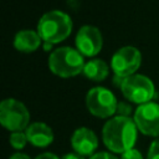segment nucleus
I'll return each mask as SVG.
<instances>
[{"mask_svg": "<svg viewBox=\"0 0 159 159\" xmlns=\"http://www.w3.org/2000/svg\"><path fill=\"white\" fill-rule=\"evenodd\" d=\"M138 128L130 117L116 116L108 119L102 129V139L112 153H124L134 148Z\"/></svg>", "mask_w": 159, "mask_h": 159, "instance_id": "1", "label": "nucleus"}, {"mask_svg": "<svg viewBox=\"0 0 159 159\" xmlns=\"http://www.w3.org/2000/svg\"><path fill=\"white\" fill-rule=\"evenodd\" d=\"M72 31L71 17L60 10H52L42 15L37 24V32L43 42L58 43L66 40Z\"/></svg>", "mask_w": 159, "mask_h": 159, "instance_id": "2", "label": "nucleus"}, {"mask_svg": "<svg viewBox=\"0 0 159 159\" xmlns=\"http://www.w3.org/2000/svg\"><path fill=\"white\" fill-rule=\"evenodd\" d=\"M86 62L83 55L77 50L68 46L53 50L48 56L50 71L62 78H70L83 72Z\"/></svg>", "mask_w": 159, "mask_h": 159, "instance_id": "3", "label": "nucleus"}, {"mask_svg": "<svg viewBox=\"0 0 159 159\" xmlns=\"http://www.w3.org/2000/svg\"><path fill=\"white\" fill-rule=\"evenodd\" d=\"M0 123L10 132L25 130L30 124V112L22 102L6 98L0 103Z\"/></svg>", "mask_w": 159, "mask_h": 159, "instance_id": "4", "label": "nucleus"}, {"mask_svg": "<svg viewBox=\"0 0 159 159\" xmlns=\"http://www.w3.org/2000/svg\"><path fill=\"white\" fill-rule=\"evenodd\" d=\"M120 91L125 99L135 104L152 102L155 96V86L153 81L144 75H130L124 78Z\"/></svg>", "mask_w": 159, "mask_h": 159, "instance_id": "5", "label": "nucleus"}, {"mask_svg": "<svg viewBox=\"0 0 159 159\" xmlns=\"http://www.w3.org/2000/svg\"><path fill=\"white\" fill-rule=\"evenodd\" d=\"M118 101L112 91L106 87H93L86 94V107L98 118H109L116 114Z\"/></svg>", "mask_w": 159, "mask_h": 159, "instance_id": "6", "label": "nucleus"}, {"mask_svg": "<svg viewBox=\"0 0 159 159\" xmlns=\"http://www.w3.org/2000/svg\"><path fill=\"white\" fill-rule=\"evenodd\" d=\"M142 65V53L134 46H123L114 52L111 60V68L114 75L128 77L134 75Z\"/></svg>", "mask_w": 159, "mask_h": 159, "instance_id": "7", "label": "nucleus"}, {"mask_svg": "<svg viewBox=\"0 0 159 159\" xmlns=\"http://www.w3.org/2000/svg\"><path fill=\"white\" fill-rule=\"evenodd\" d=\"M133 119L140 133L149 137H159V103L152 101L139 104L134 111Z\"/></svg>", "mask_w": 159, "mask_h": 159, "instance_id": "8", "label": "nucleus"}, {"mask_svg": "<svg viewBox=\"0 0 159 159\" xmlns=\"http://www.w3.org/2000/svg\"><path fill=\"white\" fill-rule=\"evenodd\" d=\"M76 48L87 57H93L99 53L103 46V39L101 31L92 26L84 25L82 26L76 35Z\"/></svg>", "mask_w": 159, "mask_h": 159, "instance_id": "9", "label": "nucleus"}, {"mask_svg": "<svg viewBox=\"0 0 159 159\" xmlns=\"http://www.w3.org/2000/svg\"><path fill=\"white\" fill-rule=\"evenodd\" d=\"M71 145L76 153L83 157L93 155L98 148V138L92 129L87 127H80L71 137Z\"/></svg>", "mask_w": 159, "mask_h": 159, "instance_id": "10", "label": "nucleus"}, {"mask_svg": "<svg viewBox=\"0 0 159 159\" xmlns=\"http://www.w3.org/2000/svg\"><path fill=\"white\" fill-rule=\"evenodd\" d=\"M27 140L39 148H46L53 142V132L50 125L43 122H34L30 123L29 127L25 129Z\"/></svg>", "mask_w": 159, "mask_h": 159, "instance_id": "11", "label": "nucleus"}, {"mask_svg": "<svg viewBox=\"0 0 159 159\" xmlns=\"http://www.w3.org/2000/svg\"><path fill=\"white\" fill-rule=\"evenodd\" d=\"M42 39L40 37L37 31L32 30H21L15 35L14 46L17 51L30 53L36 51L41 45Z\"/></svg>", "mask_w": 159, "mask_h": 159, "instance_id": "12", "label": "nucleus"}, {"mask_svg": "<svg viewBox=\"0 0 159 159\" xmlns=\"http://www.w3.org/2000/svg\"><path fill=\"white\" fill-rule=\"evenodd\" d=\"M82 73L93 82H102L109 75V66L101 58H92L86 62Z\"/></svg>", "mask_w": 159, "mask_h": 159, "instance_id": "13", "label": "nucleus"}, {"mask_svg": "<svg viewBox=\"0 0 159 159\" xmlns=\"http://www.w3.org/2000/svg\"><path fill=\"white\" fill-rule=\"evenodd\" d=\"M27 137H26V133L24 130L21 132H11L10 137H9V143L10 145L16 149V150H21L25 148L26 143H27Z\"/></svg>", "mask_w": 159, "mask_h": 159, "instance_id": "14", "label": "nucleus"}, {"mask_svg": "<svg viewBox=\"0 0 159 159\" xmlns=\"http://www.w3.org/2000/svg\"><path fill=\"white\" fill-rule=\"evenodd\" d=\"M133 112V108L130 106L129 102H125V101H119L118 104H117V111H116V114L117 116H122V117H130Z\"/></svg>", "mask_w": 159, "mask_h": 159, "instance_id": "15", "label": "nucleus"}, {"mask_svg": "<svg viewBox=\"0 0 159 159\" xmlns=\"http://www.w3.org/2000/svg\"><path fill=\"white\" fill-rule=\"evenodd\" d=\"M147 159H159V137L150 143Z\"/></svg>", "mask_w": 159, "mask_h": 159, "instance_id": "16", "label": "nucleus"}, {"mask_svg": "<svg viewBox=\"0 0 159 159\" xmlns=\"http://www.w3.org/2000/svg\"><path fill=\"white\" fill-rule=\"evenodd\" d=\"M120 159H143L142 153L138 149H129L120 154Z\"/></svg>", "mask_w": 159, "mask_h": 159, "instance_id": "17", "label": "nucleus"}, {"mask_svg": "<svg viewBox=\"0 0 159 159\" xmlns=\"http://www.w3.org/2000/svg\"><path fill=\"white\" fill-rule=\"evenodd\" d=\"M89 159H118V158L109 152H98V153H94L93 155H91Z\"/></svg>", "mask_w": 159, "mask_h": 159, "instance_id": "18", "label": "nucleus"}, {"mask_svg": "<svg viewBox=\"0 0 159 159\" xmlns=\"http://www.w3.org/2000/svg\"><path fill=\"white\" fill-rule=\"evenodd\" d=\"M35 159H60L56 154H53V153H50V152H45V153H41V154H39Z\"/></svg>", "mask_w": 159, "mask_h": 159, "instance_id": "19", "label": "nucleus"}, {"mask_svg": "<svg viewBox=\"0 0 159 159\" xmlns=\"http://www.w3.org/2000/svg\"><path fill=\"white\" fill-rule=\"evenodd\" d=\"M61 159H86L83 155H81V154H78V153H67V154H65Z\"/></svg>", "mask_w": 159, "mask_h": 159, "instance_id": "20", "label": "nucleus"}, {"mask_svg": "<svg viewBox=\"0 0 159 159\" xmlns=\"http://www.w3.org/2000/svg\"><path fill=\"white\" fill-rule=\"evenodd\" d=\"M9 159H31V158H30L27 154H25V153L16 152V153H14L12 155H10Z\"/></svg>", "mask_w": 159, "mask_h": 159, "instance_id": "21", "label": "nucleus"}, {"mask_svg": "<svg viewBox=\"0 0 159 159\" xmlns=\"http://www.w3.org/2000/svg\"><path fill=\"white\" fill-rule=\"evenodd\" d=\"M124 78L125 77H120V76H118V75H114L113 76V84L116 86V87H122V83H123V81H124Z\"/></svg>", "mask_w": 159, "mask_h": 159, "instance_id": "22", "label": "nucleus"}, {"mask_svg": "<svg viewBox=\"0 0 159 159\" xmlns=\"http://www.w3.org/2000/svg\"><path fill=\"white\" fill-rule=\"evenodd\" d=\"M51 47H52V43H50V42H43V50H45V51L51 50Z\"/></svg>", "mask_w": 159, "mask_h": 159, "instance_id": "23", "label": "nucleus"}]
</instances>
